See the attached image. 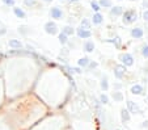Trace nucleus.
I'll return each mask as SVG.
<instances>
[{"label":"nucleus","instance_id":"nucleus-1","mask_svg":"<svg viewBox=\"0 0 148 130\" xmlns=\"http://www.w3.org/2000/svg\"><path fill=\"white\" fill-rule=\"evenodd\" d=\"M138 19V13L135 9H129V11H126L125 13H123V24H126V25H130V24L135 23Z\"/></svg>","mask_w":148,"mask_h":130},{"label":"nucleus","instance_id":"nucleus-2","mask_svg":"<svg viewBox=\"0 0 148 130\" xmlns=\"http://www.w3.org/2000/svg\"><path fill=\"white\" fill-rule=\"evenodd\" d=\"M45 32L47 34L54 36V34L58 33V26H56V24L54 23V21H47V23L45 24Z\"/></svg>","mask_w":148,"mask_h":130},{"label":"nucleus","instance_id":"nucleus-3","mask_svg":"<svg viewBox=\"0 0 148 130\" xmlns=\"http://www.w3.org/2000/svg\"><path fill=\"white\" fill-rule=\"evenodd\" d=\"M119 59L123 62V66H132L134 65V58H132V55L131 54H129V53L121 54Z\"/></svg>","mask_w":148,"mask_h":130},{"label":"nucleus","instance_id":"nucleus-4","mask_svg":"<svg viewBox=\"0 0 148 130\" xmlns=\"http://www.w3.org/2000/svg\"><path fill=\"white\" fill-rule=\"evenodd\" d=\"M50 16L51 19H55V20H60L63 17V11H62L59 7H53L50 9Z\"/></svg>","mask_w":148,"mask_h":130},{"label":"nucleus","instance_id":"nucleus-5","mask_svg":"<svg viewBox=\"0 0 148 130\" xmlns=\"http://www.w3.org/2000/svg\"><path fill=\"white\" fill-rule=\"evenodd\" d=\"M126 66H123V65H118V66H115V68H114V75H115V78L117 79H122L123 76H125V74H126Z\"/></svg>","mask_w":148,"mask_h":130},{"label":"nucleus","instance_id":"nucleus-6","mask_svg":"<svg viewBox=\"0 0 148 130\" xmlns=\"http://www.w3.org/2000/svg\"><path fill=\"white\" fill-rule=\"evenodd\" d=\"M127 107H129V112H131V113L142 114V110H140V108L138 107V105L135 104L134 101H131V100H127Z\"/></svg>","mask_w":148,"mask_h":130},{"label":"nucleus","instance_id":"nucleus-7","mask_svg":"<svg viewBox=\"0 0 148 130\" xmlns=\"http://www.w3.org/2000/svg\"><path fill=\"white\" fill-rule=\"evenodd\" d=\"M76 33H77V36L80 37V38H89V37H92V32L85 30V29H81V28H79L77 30H76Z\"/></svg>","mask_w":148,"mask_h":130},{"label":"nucleus","instance_id":"nucleus-8","mask_svg":"<svg viewBox=\"0 0 148 130\" xmlns=\"http://www.w3.org/2000/svg\"><path fill=\"white\" fill-rule=\"evenodd\" d=\"M8 45H9V47H12V49H21L23 47V43H21V41H18V40H9Z\"/></svg>","mask_w":148,"mask_h":130},{"label":"nucleus","instance_id":"nucleus-9","mask_svg":"<svg viewBox=\"0 0 148 130\" xmlns=\"http://www.w3.org/2000/svg\"><path fill=\"white\" fill-rule=\"evenodd\" d=\"M13 13L16 14V17H18V19H25V16H26V13L20 8V7H13Z\"/></svg>","mask_w":148,"mask_h":130},{"label":"nucleus","instance_id":"nucleus-10","mask_svg":"<svg viewBox=\"0 0 148 130\" xmlns=\"http://www.w3.org/2000/svg\"><path fill=\"white\" fill-rule=\"evenodd\" d=\"M131 36L134 38H142L143 37V29L142 28H134L131 30Z\"/></svg>","mask_w":148,"mask_h":130},{"label":"nucleus","instance_id":"nucleus-11","mask_svg":"<svg viewBox=\"0 0 148 130\" xmlns=\"http://www.w3.org/2000/svg\"><path fill=\"white\" fill-rule=\"evenodd\" d=\"M122 13H123V8L122 7H119V6L110 9V14H112V16H121Z\"/></svg>","mask_w":148,"mask_h":130},{"label":"nucleus","instance_id":"nucleus-12","mask_svg":"<svg viewBox=\"0 0 148 130\" xmlns=\"http://www.w3.org/2000/svg\"><path fill=\"white\" fill-rule=\"evenodd\" d=\"M84 50L90 53V51L95 50V42L93 41H87V42L84 43Z\"/></svg>","mask_w":148,"mask_h":130},{"label":"nucleus","instance_id":"nucleus-13","mask_svg":"<svg viewBox=\"0 0 148 130\" xmlns=\"http://www.w3.org/2000/svg\"><path fill=\"white\" fill-rule=\"evenodd\" d=\"M131 94H134V95H140V94H143V87H142L140 84L132 85V87H131Z\"/></svg>","mask_w":148,"mask_h":130},{"label":"nucleus","instance_id":"nucleus-14","mask_svg":"<svg viewBox=\"0 0 148 130\" xmlns=\"http://www.w3.org/2000/svg\"><path fill=\"white\" fill-rule=\"evenodd\" d=\"M62 33L63 34H66V36H72L73 33H75V29L72 28V26H70V25H66L64 28H63V30H62Z\"/></svg>","mask_w":148,"mask_h":130},{"label":"nucleus","instance_id":"nucleus-15","mask_svg":"<svg viewBox=\"0 0 148 130\" xmlns=\"http://www.w3.org/2000/svg\"><path fill=\"white\" fill-rule=\"evenodd\" d=\"M98 6L103 7V8H112V7H113V1H112V0H100Z\"/></svg>","mask_w":148,"mask_h":130},{"label":"nucleus","instance_id":"nucleus-16","mask_svg":"<svg viewBox=\"0 0 148 130\" xmlns=\"http://www.w3.org/2000/svg\"><path fill=\"white\" fill-rule=\"evenodd\" d=\"M121 117H122V121H130V112L127 109H122L121 110Z\"/></svg>","mask_w":148,"mask_h":130},{"label":"nucleus","instance_id":"nucleus-17","mask_svg":"<svg viewBox=\"0 0 148 130\" xmlns=\"http://www.w3.org/2000/svg\"><path fill=\"white\" fill-rule=\"evenodd\" d=\"M81 29H85V30H89L90 29V21L88 20V19H83L81 20Z\"/></svg>","mask_w":148,"mask_h":130},{"label":"nucleus","instance_id":"nucleus-18","mask_svg":"<svg viewBox=\"0 0 148 130\" xmlns=\"http://www.w3.org/2000/svg\"><path fill=\"white\" fill-rule=\"evenodd\" d=\"M77 65L80 66V67H87V66L89 65V59H88L87 57H83L77 61Z\"/></svg>","mask_w":148,"mask_h":130},{"label":"nucleus","instance_id":"nucleus-19","mask_svg":"<svg viewBox=\"0 0 148 130\" xmlns=\"http://www.w3.org/2000/svg\"><path fill=\"white\" fill-rule=\"evenodd\" d=\"M112 97L115 100V101H122V100H123V94H122V92L115 91V92H113V94H112Z\"/></svg>","mask_w":148,"mask_h":130},{"label":"nucleus","instance_id":"nucleus-20","mask_svg":"<svg viewBox=\"0 0 148 130\" xmlns=\"http://www.w3.org/2000/svg\"><path fill=\"white\" fill-rule=\"evenodd\" d=\"M58 40H59V42H60L62 45H64V43H67V41H68V37L66 36V34H63V33H59V36H58Z\"/></svg>","mask_w":148,"mask_h":130},{"label":"nucleus","instance_id":"nucleus-21","mask_svg":"<svg viewBox=\"0 0 148 130\" xmlns=\"http://www.w3.org/2000/svg\"><path fill=\"white\" fill-rule=\"evenodd\" d=\"M102 14H100V13H95L93 14V24H100L101 21H102Z\"/></svg>","mask_w":148,"mask_h":130},{"label":"nucleus","instance_id":"nucleus-22","mask_svg":"<svg viewBox=\"0 0 148 130\" xmlns=\"http://www.w3.org/2000/svg\"><path fill=\"white\" fill-rule=\"evenodd\" d=\"M90 6H92V8H93V11L96 12V13H98V11H100V6H98V3L97 1H95V0H92V1H90Z\"/></svg>","mask_w":148,"mask_h":130},{"label":"nucleus","instance_id":"nucleus-23","mask_svg":"<svg viewBox=\"0 0 148 130\" xmlns=\"http://www.w3.org/2000/svg\"><path fill=\"white\" fill-rule=\"evenodd\" d=\"M37 3H38V0H24V4L28 7H34Z\"/></svg>","mask_w":148,"mask_h":130},{"label":"nucleus","instance_id":"nucleus-24","mask_svg":"<svg viewBox=\"0 0 148 130\" xmlns=\"http://www.w3.org/2000/svg\"><path fill=\"white\" fill-rule=\"evenodd\" d=\"M5 33H7V26L4 25V23H1V21H0V37L4 36Z\"/></svg>","mask_w":148,"mask_h":130},{"label":"nucleus","instance_id":"nucleus-25","mask_svg":"<svg viewBox=\"0 0 148 130\" xmlns=\"http://www.w3.org/2000/svg\"><path fill=\"white\" fill-rule=\"evenodd\" d=\"M101 88H102L103 91H106L108 88H109V84H108V79H106V78H103L102 82H101Z\"/></svg>","mask_w":148,"mask_h":130},{"label":"nucleus","instance_id":"nucleus-26","mask_svg":"<svg viewBox=\"0 0 148 130\" xmlns=\"http://www.w3.org/2000/svg\"><path fill=\"white\" fill-rule=\"evenodd\" d=\"M142 54H143V57H144V58H148V45H143Z\"/></svg>","mask_w":148,"mask_h":130},{"label":"nucleus","instance_id":"nucleus-27","mask_svg":"<svg viewBox=\"0 0 148 130\" xmlns=\"http://www.w3.org/2000/svg\"><path fill=\"white\" fill-rule=\"evenodd\" d=\"M100 100H101V102H102V104H109V97L106 96V95H101L100 96Z\"/></svg>","mask_w":148,"mask_h":130},{"label":"nucleus","instance_id":"nucleus-28","mask_svg":"<svg viewBox=\"0 0 148 130\" xmlns=\"http://www.w3.org/2000/svg\"><path fill=\"white\" fill-rule=\"evenodd\" d=\"M5 6H11V7H13L14 6V0H1Z\"/></svg>","mask_w":148,"mask_h":130},{"label":"nucleus","instance_id":"nucleus-29","mask_svg":"<svg viewBox=\"0 0 148 130\" xmlns=\"http://www.w3.org/2000/svg\"><path fill=\"white\" fill-rule=\"evenodd\" d=\"M143 19H144V21H148V11L143 12Z\"/></svg>","mask_w":148,"mask_h":130},{"label":"nucleus","instance_id":"nucleus-30","mask_svg":"<svg viewBox=\"0 0 148 130\" xmlns=\"http://www.w3.org/2000/svg\"><path fill=\"white\" fill-rule=\"evenodd\" d=\"M88 66H89L90 68H95V67H97V62H89Z\"/></svg>","mask_w":148,"mask_h":130},{"label":"nucleus","instance_id":"nucleus-31","mask_svg":"<svg viewBox=\"0 0 148 130\" xmlns=\"http://www.w3.org/2000/svg\"><path fill=\"white\" fill-rule=\"evenodd\" d=\"M148 126V121H145V122H143V125H142V127H147Z\"/></svg>","mask_w":148,"mask_h":130},{"label":"nucleus","instance_id":"nucleus-32","mask_svg":"<svg viewBox=\"0 0 148 130\" xmlns=\"http://www.w3.org/2000/svg\"><path fill=\"white\" fill-rule=\"evenodd\" d=\"M71 3H75V1H79V0H70Z\"/></svg>","mask_w":148,"mask_h":130},{"label":"nucleus","instance_id":"nucleus-33","mask_svg":"<svg viewBox=\"0 0 148 130\" xmlns=\"http://www.w3.org/2000/svg\"><path fill=\"white\" fill-rule=\"evenodd\" d=\"M144 7H148V1H147V3L144 1Z\"/></svg>","mask_w":148,"mask_h":130},{"label":"nucleus","instance_id":"nucleus-34","mask_svg":"<svg viewBox=\"0 0 148 130\" xmlns=\"http://www.w3.org/2000/svg\"><path fill=\"white\" fill-rule=\"evenodd\" d=\"M43 1H46V3H50L51 0H43Z\"/></svg>","mask_w":148,"mask_h":130},{"label":"nucleus","instance_id":"nucleus-35","mask_svg":"<svg viewBox=\"0 0 148 130\" xmlns=\"http://www.w3.org/2000/svg\"><path fill=\"white\" fill-rule=\"evenodd\" d=\"M130 1H135V0H130Z\"/></svg>","mask_w":148,"mask_h":130},{"label":"nucleus","instance_id":"nucleus-36","mask_svg":"<svg viewBox=\"0 0 148 130\" xmlns=\"http://www.w3.org/2000/svg\"><path fill=\"white\" fill-rule=\"evenodd\" d=\"M117 130H119V129H117Z\"/></svg>","mask_w":148,"mask_h":130}]
</instances>
